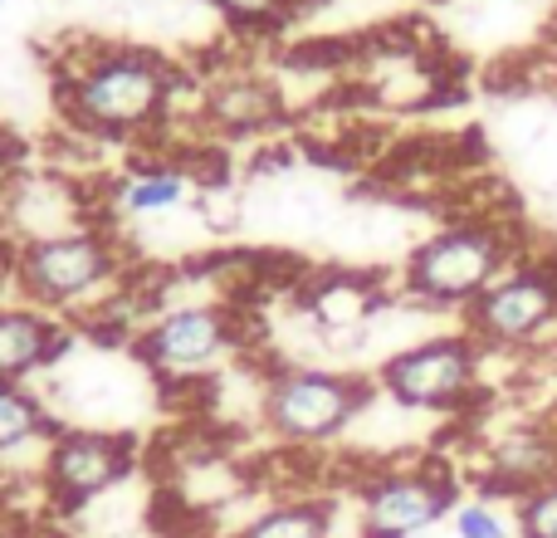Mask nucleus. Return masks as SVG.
<instances>
[{
	"label": "nucleus",
	"instance_id": "obj_14",
	"mask_svg": "<svg viewBox=\"0 0 557 538\" xmlns=\"http://www.w3.org/2000/svg\"><path fill=\"white\" fill-rule=\"evenodd\" d=\"M59 416L49 396L29 382H0V461L29 451V445H49L59 436Z\"/></svg>",
	"mask_w": 557,
	"mask_h": 538
},
{
	"label": "nucleus",
	"instance_id": "obj_18",
	"mask_svg": "<svg viewBox=\"0 0 557 538\" xmlns=\"http://www.w3.org/2000/svg\"><path fill=\"white\" fill-rule=\"evenodd\" d=\"M235 29H274L288 15H298L304 0H211Z\"/></svg>",
	"mask_w": 557,
	"mask_h": 538
},
{
	"label": "nucleus",
	"instance_id": "obj_17",
	"mask_svg": "<svg viewBox=\"0 0 557 538\" xmlns=\"http://www.w3.org/2000/svg\"><path fill=\"white\" fill-rule=\"evenodd\" d=\"M513 534L519 538H557V480L513 500Z\"/></svg>",
	"mask_w": 557,
	"mask_h": 538
},
{
	"label": "nucleus",
	"instance_id": "obj_23",
	"mask_svg": "<svg viewBox=\"0 0 557 538\" xmlns=\"http://www.w3.org/2000/svg\"><path fill=\"white\" fill-rule=\"evenodd\" d=\"M553 69H557V49H553Z\"/></svg>",
	"mask_w": 557,
	"mask_h": 538
},
{
	"label": "nucleus",
	"instance_id": "obj_16",
	"mask_svg": "<svg viewBox=\"0 0 557 538\" xmlns=\"http://www.w3.org/2000/svg\"><path fill=\"white\" fill-rule=\"evenodd\" d=\"M231 538H333V504L318 494H288L250 514Z\"/></svg>",
	"mask_w": 557,
	"mask_h": 538
},
{
	"label": "nucleus",
	"instance_id": "obj_7",
	"mask_svg": "<svg viewBox=\"0 0 557 538\" xmlns=\"http://www.w3.org/2000/svg\"><path fill=\"white\" fill-rule=\"evenodd\" d=\"M484 347L470 333H435L376 367V392L401 412H460L480 392Z\"/></svg>",
	"mask_w": 557,
	"mask_h": 538
},
{
	"label": "nucleus",
	"instance_id": "obj_8",
	"mask_svg": "<svg viewBox=\"0 0 557 538\" xmlns=\"http://www.w3.org/2000/svg\"><path fill=\"white\" fill-rule=\"evenodd\" d=\"M557 328V260L553 255H529L513 260L465 308V333L484 347V353H504V347H529L543 333Z\"/></svg>",
	"mask_w": 557,
	"mask_h": 538
},
{
	"label": "nucleus",
	"instance_id": "obj_10",
	"mask_svg": "<svg viewBox=\"0 0 557 538\" xmlns=\"http://www.w3.org/2000/svg\"><path fill=\"white\" fill-rule=\"evenodd\" d=\"M460 510V485L435 465H392L362 480L357 534L362 538H421Z\"/></svg>",
	"mask_w": 557,
	"mask_h": 538
},
{
	"label": "nucleus",
	"instance_id": "obj_3",
	"mask_svg": "<svg viewBox=\"0 0 557 538\" xmlns=\"http://www.w3.org/2000/svg\"><path fill=\"white\" fill-rule=\"evenodd\" d=\"M513 260H519V235L513 225L494 221V216H474V221H450L445 231L425 235L401 269V294L421 308H465L494 284Z\"/></svg>",
	"mask_w": 557,
	"mask_h": 538
},
{
	"label": "nucleus",
	"instance_id": "obj_20",
	"mask_svg": "<svg viewBox=\"0 0 557 538\" xmlns=\"http://www.w3.org/2000/svg\"><path fill=\"white\" fill-rule=\"evenodd\" d=\"M20 162H25V143H20V137L10 133L5 123H0V186H5V176L15 172Z\"/></svg>",
	"mask_w": 557,
	"mask_h": 538
},
{
	"label": "nucleus",
	"instance_id": "obj_2",
	"mask_svg": "<svg viewBox=\"0 0 557 538\" xmlns=\"http://www.w3.org/2000/svg\"><path fill=\"white\" fill-rule=\"evenodd\" d=\"M127 294H133V260L113 225H88L15 250V298L74 328H94L98 318L123 314Z\"/></svg>",
	"mask_w": 557,
	"mask_h": 538
},
{
	"label": "nucleus",
	"instance_id": "obj_5",
	"mask_svg": "<svg viewBox=\"0 0 557 538\" xmlns=\"http://www.w3.org/2000/svg\"><path fill=\"white\" fill-rule=\"evenodd\" d=\"M376 382L343 367H308L284 363L260 387V421L284 445H327L372 406Z\"/></svg>",
	"mask_w": 557,
	"mask_h": 538
},
{
	"label": "nucleus",
	"instance_id": "obj_21",
	"mask_svg": "<svg viewBox=\"0 0 557 538\" xmlns=\"http://www.w3.org/2000/svg\"><path fill=\"white\" fill-rule=\"evenodd\" d=\"M15 250H20V245L0 231V298L15 294Z\"/></svg>",
	"mask_w": 557,
	"mask_h": 538
},
{
	"label": "nucleus",
	"instance_id": "obj_11",
	"mask_svg": "<svg viewBox=\"0 0 557 538\" xmlns=\"http://www.w3.org/2000/svg\"><path fill=\"white\" fill-rule=\"evenodd\" d=\"M78 343V328L25 298H0V382H35Z\"/></svg>",
	"mask_w": 557,
	"mask_h": 538
},
{
	"label": "nucleus",
	"instance_id": "obj_9",
	"mask_svg": "<svg viewBox=\"0 0 557 538\" xmlns=\"http://www.w3.org/2000/svg\"><path fill=\"white\" fill-rule=\"evenodd\" d=\"M88 225H108V216L98 211V196L69 167L20 162L0 186V231L15 245L54 241L69 231H88Z\"/></svg>",
	"mask_w": 557,
	"mask_h": 538
},
{
	"label": "nucleus",
	"instance_id": "obj_1",
	"mask_svg": "<svg viewBox=\"0 0 557 538\" xmlns=\"http://www.w3.org/2000/svg\"><path fill=\"white\" fill-rule=\"evenodd\" d=\"M186 69L143 45L74 49L54 74V108L69 133L94 143H147L176 113Z\"/></svg>",
	"mask_w": 557,
	"mask_h": 538
},
{
	"label": "nucleus",
	"instance_id": "obj_12",
	"mask_svg": "<svg viewBox=\"0 0 557 538\" xmlns=\"http://www.w3.org/2000/svg\"><path fill=\"white\" fill-rule=\"evenodd\" d=\"M201 98V123L221 137H255L270 133L284 118V94L274 78L255 74V69H225V74L206 78L196 88Z\"/></svg>",
	"mask_w": 557,
	"mask_h": 538
},
{
	"label": "nucleus",
	"instance_id": "obj_6",
	"mask_svg": "<svg viewBox=\"0 0 557 538\" xmlns=\"http://www.w3.org/2000/svg\"><path fill=\"white\" fill-rule=\"evenodd\" d=\"M143 465V441L127 431H98V426H59L39 461V494L49 514L69 519L84 514L94 500L127 485Z\"/></svg>",
	"mask_w": 557,
	"mask_h": 538
},
{
	"label": "nucleus",
	"instance_id": "obj_19",
	"mask_svg": "<svg viewBox=\"0 0 557 538\" xmlns=\"http://www.w3.org/2000/svg\"><path fill=\"white\" fill-rule=\"evenodd\" d=\"M450 519H455V538H519L513 534V524H509V514H504L499 504H490V500L460 504Z\"/></svg>",
	"mask_w": 557,
	"mask_h": 538
},
{
	"label": "nucleus",
	"instance_id": "obj_22",
	"mask_svg": "<svg viewBox=\"0 0 557 538\" xmlns=\"http://www.w3.org/2000/svg\"><path fill=\"white\" fill-rule=\"evenodd\" d=\"M0 538H49V529H35V524H20V519H0Z\"/></svg>",
	"mask_w": 557,
	"mask_h": 538
},
{
	"label": "nucleus",
	"instance_id": "obj_13",
	"mask_svg": "<svg viewBox=\"0 0 557 538\" xmlns=\"http://www.w3.org/2000/svg\"><path fill=\"white\" fill-rule=\"evenodd\" d=\"M557 480V436H543V431H513V436H499L484 461V490L490 494H519L539 490V485Z\"/></svg>",
	"mask_w": 557,
	"mask_h": 538
},
{
	"label": "nucleus",
	"instance_id": "obj_15",
	"mask_svg": "<svg viewBox=\"0 0 557 538\" xmlns=\"http://www.w3.org/2000/svg\"><path fill=\"white\" fill-rule=\"evenodd\" d=\"M191 196V172L182 162H143L113 186V206L117 216H166ZM108 206V211H113Z\"/></svg>",
	"mask_w": 557,
	"mask_h": 538
},
{
	"label": "nucleus",
	"instance_id": "obj_4",
	"mask_svg": "<svg viewBox=\"0 0 557 538\" xmlns=\"http://www.w3.org/2000/svg\"><path fill=\"white\" fill-rule=\"evenodd\" d=\"M245 308L225 298H191V304L157 308L133 333V357L152 372L157 387H201L231 357L245 353Z\"/></svg>",
	"mask_w": 557,
	"mask_h": 538
}]
</instances>
